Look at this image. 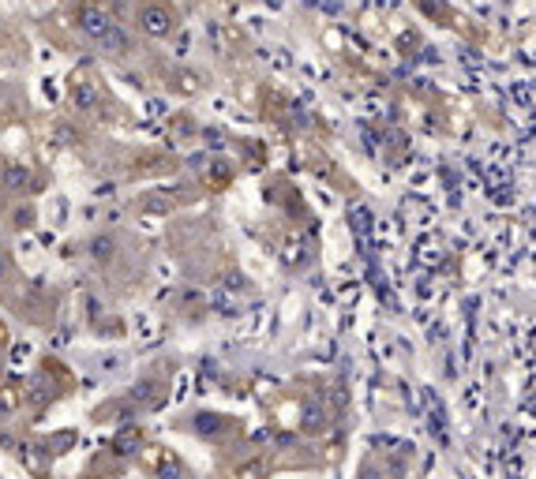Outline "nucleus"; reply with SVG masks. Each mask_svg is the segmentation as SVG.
Returning a JSON list of instances; mask_svg holds the SVG:
<instances>
[{
  "label": "nucleus",
  "mask_w": 536,
  "mask_h": 479,
  "mask_svg": "<svg viewBox=\"0 0 536 479\" xmlns=\"http://www.w3.org/2000/svg\"><path fill=\"white\" fill-rule=\"evenodd\" d=\"M79 27H83L86 38H94V42H106V34L117 27V23L109 19L101 8H83V12H79Z\"/></svg>",
  "instance_id": "f03ea898"
},
{
  "label": "nucleus",
  "mask_w": 536,
  "mask_h": 479,
  "mask_svg": "<svg viewBox=\"0 0 536 479\" xmlns=\"http://www.w3.org/2000/svg\"><path fill=\"white\" fill-rule=\"evenodd\" d=\"M139 27L147 30L150 38H165L173 30V12L162 4H147V8H139Z\"/></svg>",
  "instance_id": "f257e3e1"
},
{
  "label": "nucleus",
  "mask_w": 536,
  "mask_h": 479,
  "mask_svg": "<svg viewBox=\"0 0 536 479\" xmlns=\"http://www.w3.org/2000/svg\"><path fill=\"white\" fill-rule=\"evenodd\" d=\"M75 105L79 109H90L94 105V86H79V90H75Z\"/></svg>",
  "instance_id": "423d86ee"
},
{
  "label": "nucleus",
  "mask_w": 536,
  "mask_h": 479,
  "mask_svg": "<svg viewBox=\"0 0 536 479\" xmlns=\"http://www.w3.org/2000/svg\"><path fill=\"white\" fill-rule=\"evenodd\" d=\"M8 270H12V262H8V255H0V281L8 277Z\"/></svg>",
  "instance_id": "0eeeda50"
},
{
  "label": "nucleus",
  "mask_w": 536,
  "mask_h": 479,
  "mask_svg": "<svg viewBox=\"0 0 536 479\" xmlns=\"http://www.w3.org/2000/svg\"><path fill=\"white\" fill-rule=\"evenodd\" d=\"M113 236H94V244H90V255H94V259H101V262H106L109 259V255H113Z\"/></svg>",
  "instance_id": "7ed1b4c3"
},
{
  "label": "nucleus",
  "mask_w": 536,
  "mask_h": 479,
  "mask_svg": "<svg viewBox=\"0 0 536 479\" xmlns=\"http://www.w3.org/2000/svg\"><path fill=\"white\" fill-rule=\"evenodd\" d=\"M101 45H106V49H113V53H124V49H127V38H124V30H120V27H113V30H109V34H106V42H101Z\"/></svg>",
  "instance_id": "39448f33"
},
{
  "label": "nucleus",
  "mask_w": 536,
  "mask_h": 479,
  "mask_svg": "<svg viewBox=\"0 0 536 479\" xmlns=\"http://www.w3.org/2000/svg\"><path fill=\"white\" fill-rule=\"evenodd\" d=\"M23 183H27V169L23 165H12V169L4 172V187H12V191H19Z\"/></svg>",
  "instance_id": "20e7f679"
}]
</instances>
